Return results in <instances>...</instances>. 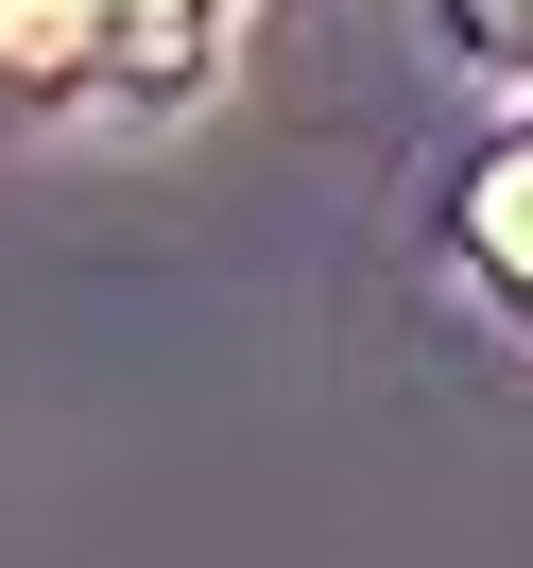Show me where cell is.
Instances as JSON below:
<instances>
[{"mask_svg": "<svg viewBox=\"0 0 533 568\" xmlns=\"http://www.w3.org/2000/svg\"><path fill=\"white\" fill-rule=\"evenodd\" d=\"M86 70H121L139 104H173V87H207V52H224V0H86Z\"/></svg>", "mask_w": 533, "mask_h": 568, "instance_id": "cell-1", "label": "cell"}, {"mask_svg": "<svg viewBox=\"0 0 533 568\" xmlns=\"http://www.w3.org/2000/svg\"><path fill=\"white\" fill-rule=\"evenodd\" d=\"M464 242H482V276L533 311V139H516V155H482V190H464Z\"/></svg>", "mask_w": 533, "mask_h": 568, "instance_id": "cell-2", "label": "cell"}, {"mask_svg": "<svg viewBox=\"0 0 533 568\" xmlns=\"http://www.w3.org/2000/svg\"><path fill=\"white\" fill-rule=\"evenodd\" d=\"M86 36V0H0V70H35V52Z\"/></svg>", "mask_w": 533, "mask_h": 568, "instance_id": "cell-3", "label": "cell"}]
</instances>
